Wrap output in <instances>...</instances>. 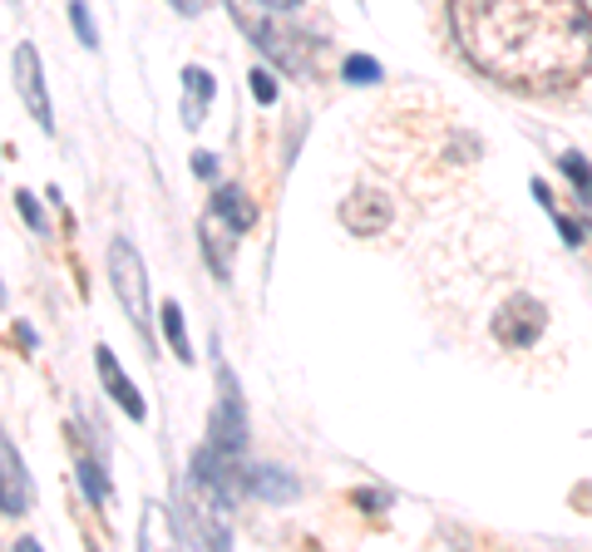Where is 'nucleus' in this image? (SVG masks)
I'll return each instance as SVG.
<instances>
[{
	"instance_id": "7",
	"label": "nucleus",
	"mask_w": 592,
	"mask_h": 552,
	"mask_svg": "<svg viewBox=\"0 0 592 552\" xmlns=\"http://www.w3.org/2000/svg\"><path fill=\"white\" fill-rule=\"evenodd\" d=\"M15 84H20V99H25V108L35 114L39 128H49L55 118H49V94H45V74H39V55L30 45L15 49Z\"/></svg>"
},
{
	"instance_id": "5",
	"label": "nucleus",
	"mask_w": 592,
	"mask_h": 552,
	"mask_svg": "<svg viewBox=\"0 0 592 552\" xmlns=\"http://www.w3.org/2000/svg\"><path fill=\"white\" fill-rule=\"evenodd\" d=\"M217 410H213V444L227 453L247 449V410H242V390H237V375L227 365H217Z\"/></svg>"
},
{
	"instance_id": "8",
	"label": "nucleus",
	"mask_w": 592,
	"mask_h": 552,
	"mask_svg": "<svg viewBox=\"0 0 592 552\" xmlns=\"http://www.w3.org/2000/svg\"><path fill=\"white\" fill-rule=\"evenodd\" d=\"M94 365H99V375H104V384H109V394L118 400V410L128 414V419H144V394L128 384V375L118 370V360H114V350H104L99 345V355H94Z\"/></svg>"
},
{
	"instance_id": "13",
	"label": "nucleus",
	"mask_w": 592,
	"mask_h": 552,
	"mask_svg": "<svg viewBox=\"0 0 592 552\" xmlns=\"http://www.w3.org/2000/svg\"><path fill=\"white\" fill-rule=\"evenodd\" d=\"M163 335H168V345H173V355L178 360H187V331H183V311H178V301H168L163 306Z\"/></svg>"
},
{
	"instance_id": "10",
	"label": "nucleus",
	"mask_w": 592,
	"mask_h": 552,
	"mask_svg": "<svg viewBox=\"0 0 592 552\" xmlns=\"http://www.w3.org/2000/svg\"><path fill=\"white\" fill-rule=\"evenodd\" d=\"M247 493H257L266 503H286L296 498V479L286 469H276V463H257V469H247Z\"/></svg>"
},
{
	"instance_id": "16",
	"label": "nucleus",
	"mask_w": 592,
	"mask_h": 552,
	"mask_svg": "<svg viewBox=\"0 0 592 552\" xmlns=\"http://www.w3.org/2000/svg\"><path fill=\"white\" fill-rule=\"evenodd\" d=\"M79 483H84V493H89V503H104L109 498V483H104V473H99V463H79Z\"/></svg>"
},
{
	"instance_id": "1",
	"label": "nucleus",
	"mask_w": 592,
	"mask_h": 552,
	"mask_svg": "<svg viewBox=\"0 0 592 552\" xmlns=\"http://www.w3.org/2000/svg\"><path fill=\"white\" fill-rule=\"evenodd\" d=\"M449 20L459 49L499 84L553 94L592 65L582 0H449Z\"/></svg>"
},
{
	"instance_id": "21",
	"label": "nucleus",
	"mask_w": 592,
	"mask_h": 552,
	"mask_svg": "<svg viewBox=\"0 0 592 552\" xmlns=\"http://www.w3.org/2000/svg\"><path fill=\"white\" fill-rule=\"evenodd\" d=\"M173 5H178V10H183V15H197V10H203V5H207V0H173Z\"/></svg>"
},
{
	"instance_id": "18",
	"label": "nucleus",
	"mask_w": 592,
	"mask_h": 552,
	"mask_svg": "<svg viewBox=\"0 0 592 552\" xmlns=\"http://www.w3.org/2000/svg\"><path fill=\"white\" fill-rule=\"evenodd\" d=\"M15 207H20V212H25L30 232H45V212H39V203H35V197L25 193V187H20V193H15Z\"/></svg>"
},
{
	"instance_id": "22",
	"label": "nucleus",
	"mask_w": 592,
	"mask_h": 552,
	"mask_svg": "<svg viewBox=\"0 0 592 552\" xmlns=\"http://www.w3.org/2000/svg\"><path fill=\"white\" fill-rule=\"evenodd\" d=\"M266 5H272V10H292L296 0H266Z\"/></svg>"
},
{
	"instance_id": "19",
	"label": "nucleus",
	"mask_w": 592,
	"mask_h": 552,
	"mask_svg": "<svg viewBox=\"0 0 592 552\" xmlns=\"http://www.w3.org/2000/svg\"><path fill=\"white\" fill-rule=\"evenodd\" d=\"M247 84H252L257 104H272V99H276V79L266 74V69H252V79H247Z\"/></svg>"
},
{
	"instance_id": "4",
	"label": "nucleus",
	"mask_w": 592,
	"mask_h": 552,
	"mask_svg": "<svg viewBox=\"0 0 592 552\" xmlns=\"http://www.w3.org/2000/svg\"><path fill=\"white\" fill-rule=\"evenodd\" d=\"M109 281H114L118 301H124V311L134 315L138 325L148 321V276H144V262H138V252L118 237L114 246H109Z\"/></svg>"
},
{
	"instance_id": "9",
	"label": "nucleus",
	"mask_w": 592,
	"mask_h": 552,
	"mask_svg": "<svg viewBox=\"0 0 592 552\" xmlns=\"http://www.w3.org/2000/svg\"><path fill=\"white\" fill-rule=\"evenodd\" d=\"M213 212L227 222V232H247V227H257V207H252V197L242 193V187H217L213 193Z\"/></svg>"
},
{
	"instance_id": "2",
	"label": "nucleus",
	"mask_w": 592,
	"mask_h": 552,
	"mask_svg": "<svg viewBox=\"0 0 592 552\" xmlns=\"http://www.w3.org/2000/svg\"><path fill=\"white\" fill-rule=\"evenodd\" d=\"M227 10H232V20L247 30V39H252L257 49H262L272 65L282 69H306V49L301 39L292 35V30L282 25V20H272V10H266V0H227Z\"/></svg>"
},
{
	"instance_id": "3",
	"label": "nucleus",
	"mask_w": 592,
	"mask_h": 552,
	"mask_svg": "<svg viewBox=\"0 0 592 552\" xmlns=\"http://www.w3.org/2000/svg\"><path fill=\"white\" fill-rule=\"evenodd\" d=\"M543 325H548V315H543V306L533 301V296H509V301L493 311V341H499L503 350H528L543 335Z\"/></svg>"
},
{
	"instance_id": "12",
	"label": "nucleus",
	"mask_w": 592,
	"mask_h": 552,
	"mask_svg": "<svg viewBox=\"0 0 592 552\" xmlns=\"http://www.w3.org/2000/svg\"><path fill=\"white\" fill-rule=\"evenodd\" d=\"M0 463H5V513L15 518V513L30 508V488H25V463H20L15 444H0Z\"/></svg>"
},
{
	"instance_id": "15",
	"label": "nucleus",
	"mask_w": 592,
	"mask_h": 552,
	"mask_svg": "<svg viewBox=\"0 0 592 552\" xmlns=\"http://www.w3.org/2000/svg\"><path fill=\"white\" fill-rule=\"evenodd\" d=\"M341 74H345V84H375V79H380V65H375L371 55H351L341 65Z\"/></svg>"
},
{
	"instance_id": "6",
	"label": "nucleus",
	"mask_w": 592,
	"mask_h": 552,
	"mask_svg": "<svg viewBox=\"0 0 592 552\" xmlns=\"http://www.w3.org/2000/svg\"><path fill=\"white\" fill-rule=\"evenodd\" d=\"M341 222H345V232H355V237H375L390 227V203H385V193H375V187H355L341 203Z\"/></svg>"
},
{
	"instance_id": "14",
	"label": "nucleus",
	"mask_w": 592,
	"mask_h": 552,
	"mask_svg": "<svg viewBox=\"0 0 592 552\" xmlns=\"http://www.w3.org/2000/svg\"><path fill=\"white\" fill-rule=\"evenodd\" d=\"M558 163H562V173H568L572 183H578L582 203H592V168H588V158H582V153H562Z\"/></svg>"
},
{
	"instance_id": "11",
	"label": "nucleus",
	"mask_w": 592,
	"mask_h": 552,
	"mask_svg": "<svg viewBox=\"0 0 592 552\" xmlns=\"http://www.w3.org/2000/svg\"><path fill=\"white\" fill-rule=\"evenodd\" d=\"M207 99H213V74H207V69H197V65H187L183 69V124L187 128L203 124Z\"/></svg>"
},
{
	"instance_id": "17",
	"label": "nucleus",
	"mask_w": 592,
	"mask_h": 552,
	"mask_svg": "<svg viewBox=\"0 0 592 552\" xmlns=\"http://www.w3.org/2000/svg\"><path fill=\"white\" fill-rule=\"evenodd\" d=\"M69 20H75V35H79V45H89V49H94V45H99V35H94V25H89V10H84V0H75V5H69Z\"/></svg>"
},
{
	"instance_id": "20",
	"label": "nucleus",
	"mask_w": 592,
	"mask_h": 552,
	"mask_svg": "<svg viewBox=\"0 0 592 552\" xmlns=\"http://www.w3.org/2000/svg\"><path fill=\"white\" fill-rule=\"evenodd\" d=\"M193 173H197V177H213V153H197V158H193Z\"/></svg>"
}]
</instances>
